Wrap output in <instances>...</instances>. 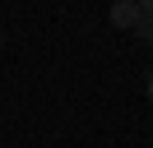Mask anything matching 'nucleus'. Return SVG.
<instances>
[{"mask_svg": "<svg viewBox=\"0 0 153 148\" xmlns=\"http://www.w3.org/2000/svg\"><path fill=\"white\" fill-rule=\"evenodd\" d=\"M144 92H149V102H153V74H149V83H144Z\"/></svg>", "mask_w": 153, "mask_h": 148, "instance_id": "obj_3", "label": "nucleus"}, {"mask_svg": "<svg viewBox=\"0 0 153 148\" xmlns=\"http://www.w3.org/2000/svg\"><path fill=\"white\" fill-rule=\"evenodd\" d=\"M134 37H139L144 46H153V18H144V14H139V23H134Z\"/></svg>", "mask_w": 153, "mask_h": 148, "instance_id": "obj_2", "label": "nucleus"}, {"mask_svg": "<svg viewBox=\"0 0 153 148\" xmlns=\"http://www.w3.org/2000/svg\"><path fill=\"white\" fill-rule=\"evenodd\" d=\"M107 18H111L116 28H134V23H139V0H116Z\"/></svg>", "mask_w": 153, "mask_h": 148, "instance_id": "obj_1", "label": "nucleus"}]
</instances>
